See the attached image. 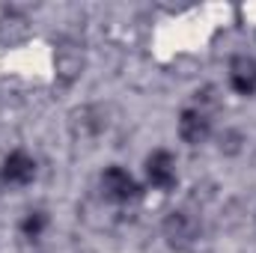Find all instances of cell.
<instances>
[{
    "instance_id": "52a82bcc",
    "label": "cell",
    "mask_w": 256,
    "mask_h": 253,
    "mask_svg": "<svg viewBox=\"0 0 256 253\" xmlns=\"http://www.w3.org/2000/svg\"><path fill=\"white\" fill-rule=\"evenodd\" d=\"M45 230H48V214H45L42 208H33V212H27V214L21 218V236H24V238L36 242V238H42Z\"/></svg>"
},
{
    "instance_id": "ba28073f",
    "label": "cell",
    "mask_w": 256,
    "mask_h": 253,
    "mask_svg": "<svg viewBox=\"0 0 256 253\" xmlns=\"http://www.w3.org/2000/svg\"><path fill=\"white\" fill-rule=\"evenodd\" d=\"M80 68H84V57H80L78 51H72L68 45L57 51V72L63 74L66 80H72V78H78V74H80Z\"/></svg>"
},
{
    "instance_id": "5b68a950",
    "label": "cell",
    "mask_w": 256,
    "mask_h": 253,
    "mask_svg": "<svg viewBox=\"0 0 256 253\" xmlns=\"http://www.w3.org/2000/svg\"><path fill=\"white\" fill-rule=\"evenodd\" d=\"M212 134V116L202 110V108H185L179 114V137L191 146L206 143Z\"/></svg>"
},
{
    "instance_id": "3957f363",
    "label": "cell",
    "mask_w": 256,
    "mask_h": 253,
    "mask_svg": "<svg viewBox=\"0 0 256 253\" xmlns=\"http://www.w3.org/2000/svg\"><path fill=\"white\" fill-rule=\"evenodd\" d=\"M146 179L149 185L158 190H173L179 182V164H176V155L167 152V149H155L149 158H146Z\"/></svg>"
},
{
    "instance_id": "6da1fadb",
    "label": "cell",
    "mask_w": 256,
    "mask_h": 253,
    "mask_svg": "<svg viewBox=\"0 0 256 253\" xmlns=\"http://www.w3.org/2000/svg\"><path fill=\"white\" fill-rule=\"evenodd\" d=\"M161 232L167 238V244L173 250H188L194 242H196V232H200V224L196 218L188 212H170L161 224Z\"/></svg>"
},
{
    "instance_id": "7a4b0ae2",
    "label": "cell",
    "mask_w": 256,
    "mask_h": 253,
    "mask_svg": "<svg viewBox=\"0 0 256 253\" xmlns=\"http://www.w3.org/2000/svg\"><path fill=\"white\" fill-rule=\"evenodd\" d=\"M102 194L110 200V202H131V200H137L140 196V185L134 182V176L128 173L126 167H120V164H110V167H104V173H102Z\"/></svg>"
},
{
    "instance_id": "9c48e42d",
    "label": "cell",
    "mask_w": 256,
    "mask_h": 253,
    "mask_svg": "<svg viewBox=\"0 0 256 253\" xmlns=\"http://www.w3.org/2000/svg\"><path fill=\"white\" fill-rule=\"evenodd\" d=\"M238 149H242V134H238V131H226V134L220 137V152L236 155Z\"/></svg>"
},
{
    "instance_id": "277c9868",
    "label": "cell",
    "mask_w": 256,
    "mask_h": 253,
    "mask_svg": "<svg viewBox=\"0 0 256 253\" xmlns=\"http://www.w3.org/2000/svg\"><path fill=\"white\" fill-rule=\"evenodd\" d=\"M0 179L6 185H15V188L30 185L36 179V158L24 149H12L0 164Z\"/></svg>"
},
{
    "instance_id": "8992f818",
    "label": "cell",
    "mask_w": 256,
    "mask_h": 253,
    "mask_svg": "<svg viewBox=\"0 0 256 253\" xmlns=\"http://www.w3.org/2000/svg\"><path fill=\"white\" fill-rule=\"evenodd\" d=\"M230 86L238 96H256V60L254 57H232L230 60Z\"/></svg>"
}]
</instances>
